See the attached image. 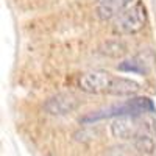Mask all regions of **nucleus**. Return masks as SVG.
Returning <instances> with one entry per match:
<instances>
[{
  "label": "nucleus",
  "mask_w": 156,
  "mask_h": 156,
  "mask_svg": "<svg viewBox=\"0 0 156 156\" xmlns=\"http://www.w3.org/2000/svg\"><path fill=\"white\" fill-rule=\"evenodd\" d=\"M154 111V105L148 97H134L128 101L123 103H115L108 108H101L98 111H92L87 115H83L80 122L84 125L94 123L98 120H105V119H111V117H122V115H137V114H144V112H153Z\"/></svg>",
  "instance_id": "nucleus-1"
},
{
  "label": "nucleus",
  "mask_w": 156,
  "mask_h": 156,
  "mask_svg": "<svg viewBox=\"0 0 156 156\" xmlns=\"http://www.w3.org/2000/svg\"><path fill=\"white\" fill-rule=\"evenodd\" d=\"M147 23V8L142 2L126 6L117 17L112 19V28L119 34H134Z\"/></svg>",
  "instance_id": "nucleus-2"
},
{
  "label": "nucleus",
  "mask_w": 156,
  "mask_h": 156,
  "mask_svg": "<svg viewBox=\"0 0 156 156\" xmlns=\"http://www.w3.org/2000/svg\"><path fill=\"white\" fill-rule=\"evenodd\" d=\"M114 75H111L106 70H87L78 78V86L83 92L87 94H101V92H109V87L112 84Z\"/></svg>",
  "instance_id": "nucleus-3"
},
{
  "label": "nucleus",
  "mask_w": 156,
  "mask_h": 156,
  "mask_svg": "<svg viewBox=\"0 0 156 156\" xmlns=\"http://www.w3.org/2000/svg\"><path fill=\"white\" fill-rule=\"evenodd\" d=\"M80 106V100L72 94H58L45 100L44 111L50 115H67Z\"/></svg>",
  "instance_id": "nucleus-4"
},
{
  "label": "nucleus",
  "mask_w": 156,
  "mask_h": 156,
  "mask_svg": "<svg viewBox=\"0 0 156 156\" xmlns=\"http://www.w3.org/2000/svg\"><path fill=\"white\" fill-rule=\"evenodd\" d=\"M109 129H111V134L120 140H133L134 136L139 133V126L136 120L133 119V115L115 117L111 122Z\"/></svg>",
  "instance_id": "nucleus-5"
},
{
  "label": "nucleus",
  "mask_w": 156,
  "mask_h": 156,
  "mask_svg": "<svg viewBox=\"0 0 156 156\" xmlns=\"http://www.w3.org/2000/svg\"><path fill=\"white\" fill-rule=\"evenodd\" d=\"M131 0H97V14L103 20L114 19L128 6Z\"/></svg>",
  "instance_id": "nucleus-6"
},
{
  "label": "nucleus",
  "mask_w": 156,
  "mask_h": 156,
  "mask_svg": "<svg viewBox=\"0 0 156 156\" xmlns=\"http://www.w3.org/2000/svg\"><path fill=\"white\" fill-rule=\"evenodd\" d=\"M117 70L126 72V73H136V75H148V72L151 70V62H148L145 56L136 55L119 62Z\"/></svg>",
  "instance_id": "nucleus-7"
},
{
  "label": "nucleus",
  "mask_w": 156,
  "mask_h": 156,
  "mask_svg": "<svg viewBox=\"0 0 156 156\" xmlns=\"http://www.w3.org/2000/svg\"><path fill=\"white\" fill-rule=\"evenodd\" d=\"M139 89H140V84L137 81L129 80V78H123V76H114L108 94H112V95H134L136 92H139Z\"/></svg>",
  "instance_id": "nucleus-8"
},
{
  "label": "nucleus",
  "mask_w": 156,
  "mask_h": 156,
  "mask_svg": "<svg viewBox=\"0 0 156 156\" xmlns=\"http://www.w3.org/2000/svg\"><path fill=\"white\" fill-rule=\"evenodd\" d=\"M133 145L140 154H145V156H151L156 150L154 137L148 131H144V129H139V133L134 136Z\"/></svg>",
  "instance_id": "nucleus-9"
},
{
  "label": "nucleus",
  "mask_w": 156,
  "mask_h": 156,
  "mask_svg": "<svg viewBox=\"0 0 156 156\" xmlns=\"http://www.w3.org/2000/svg\"><path fill=\"white\" fill-rule=\"evenodd\" d=\"M100 51L111 58H120L128 51V45L122 39H111V41H106L100 47Z\"/></svg>",
  "instance_id": "nucleus-10"
}]
</instances>
